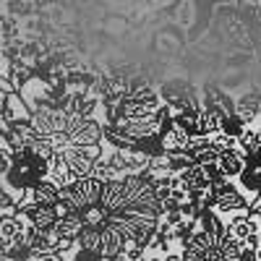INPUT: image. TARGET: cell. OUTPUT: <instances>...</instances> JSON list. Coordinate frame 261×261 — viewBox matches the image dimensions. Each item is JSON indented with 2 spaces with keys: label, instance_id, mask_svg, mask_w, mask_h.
I'll return each mask as SVG.
<instances>
[{
  "label": "cell",
  "instance_id": "6da1fadb",
  "mask_svg": "<svg viewBox=\"0 0 261 261\" xmlns=\"http://www.w3.org/2000/svg\"><path fill=\"white\" fill-rule=\"evenodd\" d=\"M183 261H243V246L232 238H214L206 232H196L183 246Z\"/></svg>",
  "mask_w": 261,
  "mask_h": 261
},
{
  "label": "cell",
  "instance_id": "7a4b0ae2",
  "mask_svg": "<svg viewBox=\"0 0 261 261\" xmlns=\"http://www.w3.org/2000/svg\"><path fill=\"white\" fill-rule=\"evenodd\" d=\"M11 157H13V165H11L8 175H6L3 180H6V188H8L13 196L24 193V191H32L39 180L47 178L50 162L42 160L39 154H34L32 149H24V151L11 154Z\"/></svg>",
  "mask_w": 261,
  "mask_h": 261
},
{
  "label": "cell",
  "instance_id": "3957f363",
  "mask_svg": "<svg viewBox=\"0 0 261 261\" xmlns=\"http://www.w3.org/2000/svg\"><path fill=\"white\" fill-rule=\"evenodd\" d=\"M60 151H63L65 165L71 167V172H73L76 178H92L94 165L105 157L99 144L97 146H73V144H68L65 149H60Z\"/></svg>",
  "mask_w": 261,
  "mask_h": 261
},
{
  "label": "cell",
  "instance_id": "277c9868",
  "mask_svg": "<svg viewBox=\"0 0 261 261\" xmlns=\"http://www.w3.org/2000/svg\"><path fill=\"white\" fill-rule=\"evenodd\" d=\"M209 193L214 196V212H222V214H238L248 209V199L238 191L230 180H222V183H212L209 186Z\"/></svg>",
  "mask_w": 261,
  "mask_h": 261
},
{
  "label": "cell",
  "instance_id": "5b68a950",
  "mask_svg": "<svg viewBox=\"0 0 261 261\" xmlns=\"http://www.w3.org/2000/svg\"><path fill=\"white\" fill-rule=\"evenodd\" d=\"M227 238H232L235 243H241L243 248H251V251L261 248L258 225H256V220H251L248 214H232V220L227 222Z\"/></svg>",
  "mask_w": 261,
  "mask_h": 261
},
{
  "label": "cell",
  "instance_id": "8992f818",
  "mask_svg": "<svg viewBox=\"0 0 261 261\" xmlns=\"http://www.w3.org/2000/svg\"><path fill=\"white\" fill-rule=\"evenodd\" d=\"M102 139H105V128L94 118H81L68 130V144H73V146H97Z\"/></svg>",
  "mask_w": 261,
  "mask_h": 261
},
{
  "label": "cell",
  "instance_id": "52a82bcc",
  "mask_svg": "<svg viewBox=\"0 0 261 261\" xmlns=\"http://www.w3.org/2000/svg\"><path fill=\"white\" fill-rule=\"evenodd\" d=\"M27 220L16 212H6L0 214V241H3L8 248L18 246L21 241H24V232H27Z\"/></svg>",
  "mask_w": 261,
  "mask_h": 261
},
{
  "label": "cell",
  "instance_id": "ba28073f",
  "mask_svg": "<svg viewBox=\"0 0 261 261\" xmlns=\"http://www.w3.org/2000/svg\"><path fill=\"white\" fill-rule=\"evenodd\" d=\"M21 217H24V220L32 227H37V230H53L55 222L60 220V214H58L55 206H39V204L27 206L24 212H21Z\"/></svg>",
  "mask_w": 261,
  "mask_h": 261
},
{
  "label": "cell",
  "instance_id": "9c48e42d",
  "mask_svg": "<svg viewBox=\"0 0 261 261\" xmlns=\"http://www.w3.org/2000/svg\"><path fill=\"white\" fill-rule=\"evenodd\" d=\"M241 183H243V188L261 193V149L246 154V170L241 172Z\"/></svg>",
  "mask_w": 261,
  "mask_h": 261
},
{
  "label": "cell",
  "instance_id": "30bf717a",
  "mask_svg": "<svg viewBox=\"0 0 261 261\" xmlns=\"http://www.w3.org/2000/svg\"><path fill=\"white\" fill-rule=\"evenodd\" d=\"M180 188L186 191V193H193V191H209V186H212V180H209V175H206V170L201 167V165H191L186 172H180Z\"/></svg>",
  "mask_w": 261,
  "mask_h": 261
},
{
  "label": "cell",
  "instance_id": "8fae6325",
  "mask_svg": "<svg viewBox=\"0 0 261 261\" xmlns=\"http://www.w3.org/2000/svg\"><path fill=\"white\" fill-rule=\"evenodd\" d=\"M160 136H162V149H165V157L183 154L186 146H188V141H191V136L186 134L183 128H178V125H172L170 130H165V134H160Z\"/></svg>",
  "mask_w": 261,
  "mask_h": 261
},
{
  "label": "cell",
  "instance_id": "7c38bea8",
  "mask_svg": "<svg viewBox=\"0 0 261 261\" xmlns=\"http://www.w3.org/2000/svg\"><path fill=\"white\" fill-rule=\"evenodd\" d=\"M81 227H84V222H81V217L76 214V212H68V214H63L60 220L55 222V235L60 238V241H79V235H81Z\"/></svg>",
  "mask_w": 261,
  "mask_h": 261
},
{
  "label": "cell",
  "instance_id": "4fadbf2b",
  "mask_svg": "<svg viewBox=\"0 0 261 261\" xmlns=\"http://www.w3.org/2000/svg\"><path fill=\"white\" fill-rule=\"evenodd\" d=\"M217 165H220L222 175L230 180V178H241V172L246 170V154L241 149L235 151H225V154H220V160H217Z\"/></svg>",
  "mask_w": 261,
  "mask_h": 261
},
{
  "label": "cell",
  "instance_id": "5bb4252c",
  "mask_svg": "<svg viewBox=\"0 0 261 261\" xmlns=\"http://www.w3.org/2000/svg\"><path fill=\"white\" fill-rule=\"evenodd\" d=\"M32 199H34V204H39V206H58V204H60V188L53 186V183L45 178V180H39V183L32 188Z\"/></svg>",
  "mask_w": 261,
  "mask_h": 261
},
{
  "label": "cell",
  "instance_id": "9a60e30c",
  "mask_svg": "<svg viewBox=\"0 0 261 261\" xmlns=\"http://www.w3.org/2000/svg\"><path fill=\"white\" fill-rule=\"evenodd\" d=\"M199 225H201V232L206 235H214V238L227 235V225L220 220V214H214V209H204V214L199 217Z\"/></svg>",
  "mask_w": 261,
  "mask_h": 261
},
{
  "label": "cell",
  "instance_id": "2e32d148",
  "mask_svg": "<svg viewBox=\"0 0 261 261\" xmlns=\"http://www.w3.org/2000/svg\"><path fill=\"white\" fill-rule=\"evenodd\" d=\"M238 149L243 154H251V151L261 149V136H258V128H246L241 136H238Z\"/></svg>",
  "mask_w": 261,
  "mask_h": 261
},
{
  "label": "cell",
  "instance_id": "e0dca14e",
  "mask_svg": "<svg viewBox=\"0 0 261 261\" xmlns=\"http://www.w3.org/2000/svg\"><path fill=\"white\" fill-rule=\"evenodd\" d=\"M92 178H97L102 183H110V180H118V170L110 165V160H107V157H102L94 165V170H92Z\"/></svg>",
  "mask_w": 261,
  "mask_h": 261
},
{
  "label": "cell",
  "instance_id": "ac0fdd59",
  "mask_svg": "<svg viewBox=\"0 0 261 261\" xmlns=\"http://www.w3.org/2000/svg\"><path fill=\"white\" fill-rule=\"evenodd\" d=\"M196 232H199V230H196V220H183L180 225L172 227V241H178V243L186 246Z\"/></svg>",
  "mask_w": 261,
  "mask_h": 261
},
{
  "label": "cell",
  "instance_id": "d6986e66",
  "mask_svg": "<svg viewBox=\"0 0 261 261\" xmlns=\"http://www.w3.org/2000/svg\"><path fill=\"white\" fill-rule=\"evenodd\" d=\"M220 130H222V134H227V136H232V139H238V136L246 130V123L238 118V115H227V118L222 120V128H220Z\"/></svg>",
  "mask_w": 261,
  "mask_h": 261
},
{
  "label": "cell",
  "instance_id": "ffe728a7",
  "mask_svg": "<svg viewBox=\"0 0 261 261\" xmlns=\"http://www.w3.org/2000/svg\"><path fill=\"white\" fill-rule=\"evenodd\" d=\"M167 162H170V172H172V175H180V172H186L191 167V160L186 154H172V157H167Z\"/></svg>",
  "mask_w": 261,
  "mask_h": 261
},
{
  "label": "cell",
  "instance_id": "44dd1931",
  "mask_svg": "<svg viewBox=\"0 0 261 261\" xmlns=\"http://www.w3.org/2000/svg\"><path fill=\"white\" fill-rule=\"evenodd\" d=\"M13 165V157H11V151L6 146H0V178H6L8 175V170Z\"/></svg>",
  "mask_w": 261,
  "mask_h": 261
},
{
  "label": "cell",
  "instance_id": "7402d4cb",
  "mask_svg": "<svg viewBox=\"0 0 261 261\" xmlns=\"http://www.w3.org/2000/svg\"><path fill=\"white\" fill-rule=\"evenodd\" d=\"M71 261H105L99 253H94V251H86V248H76L73 251V258Z\"/></svg>",
  "mask_w": 261,
  "mask_h": 261
},
{
  "label": "cell",
  "instance_id": "603a6c76",
  "mask_svg": "<svg viewBox=\"0 0 261 261\" xmlns=\"http://www.w3.org/2000/svg\"><path fill=\"white\" fill-rule=\"evenodd\" d=\"M243 261H261V258H258V253H256V251L243 248Z\"/></svg>",
  "mask_w": 261,
  "mask_h": 261
},
{
  "label": "cell",
  "instance_id": "cb8c5ba5",
  "mask_svg": "<svg viewBox=\"0 0 261 261\" xmlns=\"http://www.w3.org/2000/svg\"><path fill=\"white\" fill-rule=\"evenodd\" d=\"M165 261H183V256H180V253H167Z\"/></svg>",
  "mask_w": 261,
  "mask_h": 261
},
{
  "label": "cell",
  "instance_id": "d4e9b609",
  "mask_svg": "<svg viewBox=\"0 0 261 261\" xmlns=\"http://www.w3.org/2000/svg\"><path fill=\"white\" fill-rule=\"evenodd\" d=\"M258 241H261V225H258Z\"/></svg>",
  "mask_w": 261,
  "mask_h": 261
},
{
  "label": "cell",
  "instance_id": "484cf974",
  "mask_svg": "<svg viewBox=\"0 0 261 261\" xmlns=\"http://www.w3.org/2000/svg\"><path fill=\"white\" fill-rule=\"evenodd\" d=\"M256 253H258V258H261V248H258V251H256Z\"/></svg>",
  "mask_w": 261,
  "mask_h": 261
},
{
  "label": "cell",
  "instance_id": "4316f807",
  "mask_svg": "<svg viewBox=\"0 0 261 261\" xmlns=\"http://www.w3.org/2000/svg\"><path fill=\"white\" fill-rule=\"evenodd\" d=\"M258 115H261V107H258Z\"/></svg>",
  "mask_w": 261,
  "mask_h": 261
},
{
  "label": "cell",
  "instance_id": "83f0119b",
  "mask_svg": "<svg viewBox=\"0 0 261 261\" xmlns=\"http://www.w3.org/2000/svg\"><path fill=\"white\" fill-rule=\"evenodd\" d=\"M258 136H261V128H258Z\"/></svg>",
  "mask_w": 261,
  "mask_h": 261
}]
</instances>
